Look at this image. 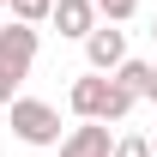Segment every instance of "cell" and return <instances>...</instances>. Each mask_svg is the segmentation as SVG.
I'll return each instance as SVG.
<instances>
[{
	"mask_svg": "<svg viewBox=\"0 0 157 157\" xmlns=\"http://www.w3.org/2000/svg\"><path fill=\"white\" fill-rule=\"evenodd\" d=\"M85 60H91V73H115L121 60H127V30L115 18H103L91 36H85Z\"/></svg>",
	"mask_w": 157,
	"mask_h": 157,
	"instance_id": "3",
	"label": "cell"
},
{
	"mask_svg": "<svg viewBox=\"0 0 157 157\" xmlns=\"http://www.w3.org/2000/svg\"><path fill=\"white\" fill-rule=\"evenodd\" d=\"M67 103H73V115H78V121H127L139 97L121 85L115 73H85V78H73Z\"/></svg>",
	"mask_w": 157,
	"mask_h": 157,
	"instance_id": "1",
	"label": "cell"
},
{
	"mask_svg": "<svg viewBox=\"0 0 157 157\" xmlns=\"http://www.w3.org/2000/svg\"><path fill=\"white\" fill-rule=\"evenodd\" d=\"M109 157H151V139H145V133H121Z\"/></svg>",
	"mask_w": 157,
	"mask_h": 157,
	"instance_id": "9",
	"label": "cell"
},
{
	"mask_svg": "<svg viewBox=\"0 0 157 157\" xmlns=\"http://www.w3.org/2000/svg\"><path fill=\"white\" fill-rule=\"evenodd\" d=\"M48 12H55V0H12V18L24 24H48Z\"/></svg>",
	"mask_w": 157,
	"mask_h": 157,
	"instance_id": "8",
	"label": "cell"
},
{
	"mask_svg": "<svg viewBox=\"0 0 157 157\" xmlns=\"http://www.w3.org/2000/svg\"><path fill=\"white\" fill-rule=\"evenodd\" d=\"M12 97H18V73H12V67H0V109H6Z\"/></svg>",
	"mask_w": 157,
	"mask_h": 157,
	"instance_id": "11",
	"label": "cell"
},
{
	"mask_svg": "<svg viewBox=\"0 0 157 157\" xmlns=\"http://www.w3.org/2000/svg\"><path fill=\"white\" fill-rule=\"evenodd\" d=\"M151 42H157V18H151Z\"/></svg>",
	"mask_w": 157,
	"mask_h": 157,
	"instance_id": "13",
	"label": "cell"
},
{
	"mask_svg": "<svg viewBox=\"0 0 157 157\" xmlns=\"http://www.w3.org/2000/svg\"><path fill=\"white\" fill-rule=\"evenodd\" d=\"M0 6H12V0H0Z\"/></svg>",
	"mask_w": 157,
	"mask_h": 157,
	"instance_id": "15",
	"label": "cell"
},
{
	"mask_svg": "<svg viewBox=\"0 0 157 157\" xmlns=\"http://www.w3.org/2000/svg\"><path fill=\"white\" fill-rule=\"evenodd\" d=\"M97 18H103L97 0H55V12H48V24H55L60 36H78V42L97 30Z\"/></svg>",
	"mask_w": 157,
	"mask_h": 157,
	"instance_id": "5",
	"label": "cell"
},
{
	"mask_svg": "<svg viewBox=\"0 0 157 157\" xmlns=\"http://www.w3.org/2000/svg\"><path fill=\"white\" fill-rule=\"evenodd\" d=\"M115 78L133 91V97H145V78H151V60H121L115 67Z\"/></svg>",
	"mask_w": 157,
	"mask_h": 157,
	"instance_id": "7",
	"label": "cell"
},
{
	"mask_svg": "<svg viewBox=\"0 0 157 157\" xmlns=\"http://www.w3.org/2000/svg\"><path fill=\"white\" fill-rule=\"evenodd\" d=\"M97 12H103V18H115V24H127V18L139 12V0H97Z\"/></svg>",
	"mask_w": 157,
	"mask_h": 157,
	"instance_id": "10",
	"label": "cell"
},
{
	"mask_svg": "<svg viewBox=\"0 0 157 157\" xmlns=\"http://www.w3.org/2000/svg\"><path fill=\"white\" fill-rule=\"evenodd\" d=\"M145 103H157V60H151V78H145Z\"/></svg>",
	"mask_w": 157,
	"mask_h": 157,
	"instance_id": "12",
	"label": "cell"
},
{
	"mask_svg": "<svg viewBox=\"0 0 157 157\" xmlns=\"http://www.w3.org/2000/svg\"><path fill=\"white\" fill-rule=\"evenodd\" d=\"M115 139H109V121H85L73 133H60V157H109Z\"/></svg>",
	"mask_w": 157,
	"mask_h": 157,
	"instance_id": "6",
	"label": "cell"
},
{
	"mask_svg": "<svg viewBox=\"0 0 157 157\" xmlns=\"http://www.w3.org/2000/svg\"><path fill=\"white\" fill-rule=\"evenodd\" d=\"M151 157H157V139H151Z\"/></svg>",
	"mask_w": 157,
	"mask_h": 157,
	"instance_id": "14",
	"label": "cell"
},
{
	"mask_svg": "<svg viewBox=\"0 0 157 157\" xmlns=\"http://www.w3.org/2000/svg\"><path fill=\"white\" fill-rule=\"evenodd\" d=\"M6 115H12V133H18L24 145H60V115H55V103H42V97H12Z\"/></svg>",
	"mask_w": 157,
	"mask_h": 157,
	"instance_id": "2",
	"label": "cell"
},
{
	"mask_svg": "<svg viewBox=\"0 0 157 157\" xmlns=\"http://www.w3.org/2000/svg\"><path fill=\"white\" fill-rule=\"evenodd\" d=\"M0 67H12L18 78L36 67V24H24V18L0 24Z\"/></svg>",
	"mask_w": 157,
	"mask_h": 157,
	"instance_id": "4",
	"label": "cell"
}]
</instances>
